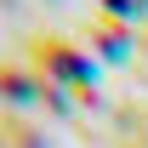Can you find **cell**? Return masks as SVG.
<instances>
[{"instance_id":"cell-1","label":"cell","mask_w":148,"mask_h":148,"mask_svg":"<svg viewBox=\"0 0 148 148\" xmlns=\"http://www.w3.org/2000/svg\"><path fill=\"white\" fill-rule=\"evenodd\" d=\"M29 57L40 63L46 80H63V86H86L91 80V57L80 51L74 40H63V34H34L29 40Z\"/></svg>"},{"instance_id":"cell-2","label":"cell","mask_w":148,"mask_h":148,"mask_svg":"<svg viewBox=\"0 0 148 148\" xmlns=\"http://www.w3.org/2000/svg\"><path fill=\"white\" fill-rule=\"evenodd\" d=\"M0 97L6 103H40V74L17 69V63H0Z\"/></svg>"},{"instance_id":"cell-3","label":"cell","mask_w":148,"mask_h":148,"mask_svg":"<svg viewBox=\"0 0 148 148\" xmlns=\"http://www.w3.org/2000/svg\"><path fill=\"white\" fill-rule=\"evenodd\" d=\"M86 29H91L86 40H97V46H103V57H125V51H131V40H137L120 17H91Z\"/></svg>"},{"instance_id":"cell-4","label":"cell","mask_w":148,"mask_h":148,"mask_svg":"<svg viewBox=\"0 0 148 148\" xmlns=\"http://www.w3.org/2000/svg\"><path fill=\"white\" fill-rule=\"evenodd\" d=\"M0 148H46V131H34L23 114H0Z\"/></svg>"},{"instance_id":"cell-5","label":"cell","mask_w":148,"mask_h":148,"mask_svg":"<svg viewBox=\"0 0 148 148\" xmlns=\"http://www.w3.org/2000/svg\"><path fill=\"white\" fill-rule=\"evenodd\" d=\"M103 6H108V17H131L137 12V0H103Z\"/></svg>"},{"instance_id":"cell-6","label":"cell","mask_w":148,"mask_h":148,"mask_svg":"<svg viewBox=\"0 0 148 148\" xmlns=\"http://www.w3.org/2000/svg\"><path fill=\"white\" fill-rule=\"evenodd\" d=\"M137 40H143V46H148V29H137Z\"/></svg>"}]
</instances>
